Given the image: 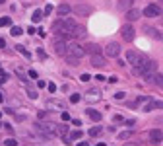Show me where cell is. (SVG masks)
I'll list each match as a JSON object with an SVG mask.
<instances>
[{"label": "cell", "instance_id": "30bf717a", "mask_svg": "<svg viewBox=\"0 0 163 146\" xmlns=\"http://www.w3.org/2000/svg\"><path fill=\"white\" fill-rule=\"evenodd\" d=\"M47 107L49 109H56V111H62V109H66V103L62 100H47Z\"/></svg>", "mask_w": 163, "mask_h": 146}, {"label": "cell", "instance_id": "bcb514c9", "mask_svg": "<svg viewBox=\"0 0 163 146\" xmlns=\"http://www.w3.org/2000/svg\"><path fill=\"white\" fill-rule=\"evenodd\" d=\"M4 2H6V0H0V4H4Z\"/></svg>", "mask_w": 163, "mask_h": 146}, {"label": "cell", "instance_id": "7bdbcfd3", "mask_svg": "<svg viewBox=\"0 0 163 146\" xmlns=\"http://www.w3.org/2000/svg\"><path fill=\"white\" fill-rule=\"evenodd\" d=\"M72 125H76V127H80V125H82V121H80V119H74V121H72Z\"/></svg>", "mask_w": 163, "mask_h": 146}, {"label": "cell", "instance_id": "6da1fadb", "mask_svg": "<svg viewBox=\"0 0 163 146\" xmlns=\"http://www.w3.org/2000/svg\"><path fill=\"white\" fill-rule=\"evenodd\" d=\"M76 25H78V23L74 22L72 18H62V20L54 22L53 31H56V33L60 35L62 39H68V37H70V33H72V29H74Z\"/></svg>", "mask_w": 163, "mask_h": 146}, {"label": "cell", "instance_id": "ba28073f", "mask_svg": "<svg viewBox=\"0 0 163 146\" xmlns=\"http://www.w3.org/2000/svg\"><path fill=\"white\" fill-rule=\"evenodd\" d=\"M72 10L76 12L78 16H91L93 8H91V6H87V4H78V6H74Z\"/></svg>", "mask_w": 163, "mask_h": 146}, {"label": "cell", "instance_id": "b9f144b4", "mask_svg": "<svg viewBox=\"0 0 163 146\" xmlns=\"http://www.w3.org/2000/svg\"><path fill=\"white\" fill-rule=\"evenodd\" d=\"M47 117V111H39V119H45Z\"/></svg>", "mask_w": 163, "mask_h": 146}, {"label": "cell", "instance_id": "f1b7e54d", "mask_svg": "<svg viewBox=\"0 0 163 146\" xmlns=\"http://www.w3.org/2000/svg\"><path fill=\"white\" fill-rule=\"evenodd\" d=\"M27 98H31V100H37V92H35V90H27Z\"/></svg>", "mask_w": 163, "mask_h": 146}, {"label": "cell", "instance_id": "3957f363", "mask_svg": "<svg viewBox=\"0 0 163 146\" xmlns=\"http://www.w3.org/2000/svg\"><path fill=\"white\" fill-rule=\"evenodd\" d=\"M86 55V51H84V47L78 45V43H66V53L64 56L66 58H82V56Z\"/></svg>", "mask_w": 163, "mask_h": 146}, {"label": "cell", "instance_id": "603a6c76", "mask_svg": "<svg viewBox=\"0 0 163 146\" xmlns=\"http://www.w3.org/2000/svg\"><path fill=\"white\" fill-rule=\"evenodd\" d=\"M148 33L155 37V39H161V33H159V29H153V27H148Z\"/></svg>", "mask_w": 163, "mask_h": 146}, {"label": "cell", "instance_id": "d6a6232c", "mask_svg": "<svg viewBox=\"0 0 163 146\" xmlns=\"http://www.w3.org/2000/svg\"><path fill=\"white\" fill-rule=\"evenodd\" d=\"M80 80H82V82H89V80H91V76H89V74H82V76H80Z\"/></svg>", "mask_w": 163, "mask_h": 146}, {"label": "cell", "instance_id": "d6986e66", "mask_svg": "<svg viewBox=\"0 0 163 146\" xmlns=\"http://www.w3.org/2000/svg\"><path fill=\"white\" fill-rule=\"evenodd\" d=\"M87 115H89V119H91V121H95V123L101 121V113L95 111V109H87Z\"/></svg>", "mask_w": 163, "mask_h": 146}, {"label": "cell", "instance_id": "4dcf8cb0", "mask_svg": "<svg viewBox=\"0 0 163 146\" xmlns=\"http://www.w3.org/2000/svg\"><path fill=\"white\" fill-rule=\"evenodd\" d=\"M10 23H12L10 18H2V20H0V25H10Z\"/></svg>", "mask_w": 163, "mask_h": 146}, {"label": "cell", "instance_id": "2e32d148", "mask_svg": "<svg viewBox=\"0 0 163 146\" xmlns=\"http://www.w3.org/2000/svg\"><path fill=\"white\" fill-rule=\"evenodd\" d=\"M84 51H86L87 55H93V53H101L99 45H95V43H89V45H86V47H84Z\"/></svg>", "mask_w": 163, "mask_h": 146}, {"label": "cell", "instance_id": "f6af8a7d", "mask_svg": "<svg viewBox=\"0 0 163 146\" xmlns=\"http://www.w3.org/2000/svg\"><path fill=\"white\" fill-rule=\"evenodd\" d=\"M2 101H4V96H2V92H0V103H2Z\"/></svg>", "mask_w": 163, "mask_h": 146}, {"label": "cell", "instance_id": "484cf974", "mask_svg": "<svg viewBox=\"0 0 163 146\" xmlns=\"http://www.w3.org/2000/svg\"><path fill=\"white\" fill-rule=\"evenodd\" d=\"M80 100H82V96H80V94H72V96H70V103H78Z\"/></svg>", "mask_w": 163, "mask_h": 146}, {"label": "cell", "instance_id": "7a4b0ae2", "mask_svg": "<svg viewBox=\"0 0 163 146\" xmlns=\"http://www.w3.org/2000/svg\"><path fill=\"white\" fill-rule=\"evenodd\" d=\"M33 127H35V131L41 135V138H45V140H51V138L56 135L53 123H35Z\"/></svg>", "mask_w": 163, "mask_h": 146}, {"label": "cell", "instance_id": "60d3db41", "mask_svg": "<svg viewBox=\"0 0 163 146\" xmlns=\"http://www.w3.org/2000/svg\"><path fill=\"white\" fill-rule=\"evenodd\" d=\"M16 121H25V115H16Z\"/></svg>", "mask_w": 163, "mask_h": 146}, {"label": "cell", "instance_id": "9c48e42d", "mask_svg": "<svg viewBox=\"0 0 163 146\" xmlns=\"http://www.w3.org/2000/svg\"><path fill=\"white\" fill-rule=\"evenodd\" d=\"M120 35L124 37V41H134V37H136L134 27H132V25H124V27L120 29Z\"/></svg>", "mask_w": 163, "mask_h": 146}, {"label": "cell", "instance_id": "f546056e", "mask_svg": "<svg viewBox=\"0 0 163 146\" xmlns=\"http://www.w3.org/2000/svg\"><path fill=\"white\" fill-rule=\"evenodd\" d=\"M4 144H6V146H16V144H18V140H14V138H8V140H4Z\"/></svg>", "mask_w": 163, "mask_h": 146}, {"label": "cell", "instance_id": "1f68e13d", "mask_svg": "<svg viewBox=\"0 0 163 146\" xmlns=\"http://www.w3.org/2000/svg\"><path fill=\"white\" fill-rule=\"evenodd\" d=\"M47 88H49V92H51V94H54V92H56V86H54L53 82H49V84H47Z\"/></svg>", "mask_w": 163, "mask_h": 146}, {"label": "cell", "instance_id": "52a82bcc", "mask_svg": "<svg viewBox=\"0 0 163 146\" xmlns=\"http://www.w3.org/2000/svg\"><path fill=\"white\" fill-rule=\"evenodd\" d=\"M126 60L130 62L132 66H136V64L142 60V55L138 53V51H134V49H128V51H126Z\"/></svg>", "mask_w": 163, "mask_h": 146}, {"label": "cell", "instance_id": "8992f818", "mask_svg": "<svg viewBox=\"0 0 163 146\" xmlns=\"http://www.w3.org/2000/svg\"><path fill=\"white\" fill-rule=\"evenodd\" d=\"M53 45H54V53H56V55L64 56V53H66V39H62V37L58 35V37L54 39Z\"/></svg>", "mask_w": 163, "mask_h": 146}, {"label": "cell", "instance_id": "7c38bea8", "mask_svg": "<svg viewBox=\"0 0 163 146\" xmlns=\"http://www.w3.org/2000/svg\"><path fill=\"white\" fill-rule=\"evenodd\" d=\"M86 100L89 101V103H95V101L101 100V92H99V90H89L86 94Z\"/></svg>", "mask_w": 163, "mask_h": 146}, {"label": "cell", "instance_id": "ac0fdd59", "mask_svg": "<svg viewBox=\"0 0 163 146\" xmlns=\"http://www.w3.org/2000/svg\"><path fill=\"white\" fill-rule=\"evenodd\" d=\"M72 37H86V29H84V27H80V25H76V27H74V29H72Z\"/></svg>", "mask_w": 163, "mask_h": 146}, {"label": "cell", "instance_id": "cb8c5ba5", "mask_svg": "<svg viewBox=\"0 0 163 146\" xmlns=\"http://www.w3.org/2000/svg\"><path fill=\"white\" fill-rule=\"evenodd\" d=\"M12 35H14V37H20V35L23 33V29L22 27H18V25H14V27H12V31H10Z\"/></svg>", "mask_w": 163, "mask_h": 146}, {"label": "cell", "instance_id": "5b68a950", "mask_svg": "<svg viewBox=\"0 0 163 146\" xmlns=\"http://www.w3.org/2000/svg\"><path fill=\"white\" fill-rule=\"evenodd\" d=\"M144 16H146V18H159V16H161V8L155 6V4H150V6L144 8Z\"/></svg>", "mask_w": 163, "mask_h": 146}, {"label": "cell", "instance_id": "836d02e7", "mask_svg": "<svg viewBox=\"0 0 163 146\" xmlns=\"http://www.w3.org/2000/svg\"><path fill=\"white\" fill-rule=\"evenodd\" d=\"M124 96H126L124 92H117V94H115V98H117V100H124Z\"/></svg>", "mask_w": 163, "mask_h": 146}, {"label": "cell", "instance_id": "9a60e30c", "mask_svg": "<svg viewBox=\"0 0 163 146\" xmlns=\"http://www.w3.org/2000/svg\"><path fill=\"white\" fill-rule=\"evenodd\" d=\"M54 133L58 136H66L68 135V125H54Z\"/></svg>", "mask_w": 163, "mask_h": 146}, {"label": "cell", "instance_id": "74e56055", "mask_svg": "<svg viewBox=\"0 0 163 146\" xmlns=\"http://www.w3.org/2000/svg\"><path fill=\"white\" fill-rule=\"evenodd\" d=\"M109 82H111V84H117V82H119V76H111Z\"/></svg>", "mask_w": 163, "mask_h": 146}, {"label": "cell", "instance_id": "e0dca14e", "mask_svg": "<svg viewBox=\"0 0 163 146\" xmlns=\"http://www.w3.org/2000/svg\"><path fill=\"white\" fill-rule=\"evenodd\" d=\"M56 12H58V14H60V16H68V14H70V12H72V8H70V6H68V4H60V6H58V8H56Z\"/></svg>", "mask_w": 163, "mask_h": 146}, {"label": "cell", "instance_id": "4fadbf2b", "mask_svg": "<svg viewBox=\"0 0 163 146\" xmlns=\"http://www.w3.org/2000/svg\"><path fill=\"white\" fill-rule=\"evenodd\" d=\"M161 138H163L161 129H153L152 133H150V140H152L153 144H159V142H161Z\"/></svg>", "mask_w": 163, "mask_h": 146}, {"label": "cell", "instance_id": "7dc6e473", "mask_svg": "<svg viewBox=\"0 0 163 146\" xmlns=\"http://www.w3.org/2000/svg\"><path fill=\"white\" fill-rule=\"evenodd\" d=\"M0 117H2V113H0Z\"/></svg>", "mask_w": 163, "mask_h": 146}, {"label": "cell", "instance_id": "ab89813d", "mask_svg": "<svg viewBox=\"0 0 163 146\" xmlns=\"http://www.w3.org/2000/svg\"><path fill=\"white\" fill-rule=\"evenodd\" d=\"M37 86H39V88H45V86H47V82H43V80H39V82H37Z\"/></svg>", "mask_w": 163, "mask_h": 146}, {"label": "cell", "instance_id": "8d00e7d4", "mask_svg": "<svg viewBox=\"0 0 163 146\" xmlns=\"http://www.w3.org/2000/svg\"><path fill=\"white\" fill-rule=\"evenodd\" d=\"M0 76H2V80H6V78H8V74L4 72V68H2V66H0Z\"/></svg>", "mask_w": 163, "mask_h": 146}, {"label": "cell", "instance_id": "d4e9b609", "mask_svg": "<svg viewBox=\"0 0 163 146\" xmlns=\"http://www.w3.org/2000/svg\"><path fill=\"white\" fill-rule=\"evenodd\" d=\"M132 2H134V0H120V4H119V6H120V8H130V6H132Z\"/></svg>", "mask_w": 163, "mask_h": 146}, {"label": "cell", "instance_id": "d590c367", "mask_svg": "<svg viewBox=\"0 0 163 146\" xmlns=\"http://www.w3.org/2000/svg\"><path fill=\"white\" fill-rule=\"evenodd\" d=\"M155 84H157V86H161L163 82H161V74H155Z\"/></svg>", "mask_w": 163, "mask_h": 146}, {"label": "cell", "instance_id": "83f0119b", "mask_svg": "<svg viewBox=\"0 0 163 146\" xmlns=\"http://www.w3.org/2000/svg\"><path fill=\"white\" fill-rule=\"evenodd\" d=\"M130 136H132V133H128V131H126V133H120L119 140H126V138H130Z\"/></svg>", "mask_w": 163, "mask_h": 146}, {"label": "cell", "instance_id": "8fae6325", "mask_svg": "<svg viewBox=\"0 0 163 146\" xmlns=\"http://www.w3.org/2000/svg\"><path fill=\"white\" fill-rule=\"evenodd\" d=\"M105 55L107 56H119L120 55V45L119 43H109L105 47Z\"/></svg>", "mask_w": 163, "mask_h": 146}, {"label": "cell", "instance_id": "ffe728a7", "mask_svg": "<svg viewBox=\"0 0 163 146\" xmlns=\"http://www.w3.org/2000/svg\"><path fill=\"white\" fill-rule=\"evenodd\" d=\"M16 51H20L23 56H27V58H31V53L25 49V45H16Z\"/></svg>", "mask_w": 163, "mask_h": 146}, {"label": "cell", "instance_id": "277c9868", "mask_svg": "<svg viewBox=\"0 0 163 146\" xmlns=\"http://www.w3.org/2000/svg\"><path fill=\"white\" fill-rule=\"evenodd\" d=\"M89 64L95 68H103L107 64V60H105V56L101 55V53H93V55H89Z\"/></svg>", "mask_w": 163, "mask_h": 146}, {"label": "cell", "instance_id": "e575fe53", "mask_svg": "<svg viewBox=\"0 0 163 146\" xmlns=\"http://www.w3.org/2000/svg\"><path fill=\"white\" fill-rule=\"evenodd\" d=\"M51 12H53V6H51V4H47V6H45V10H43V14H51Z\"/></svg>", "mask_w": 163, "mask_h": 146}, {"label": "cell", "instance_id": "ee69618b", "mask_svg": "<svg viewBox=\"0 0 163 146\" xmlns=\"http://www.w3.org/2000/svg\"><path fill=\"white\" fill-rule=\"evenodd\" d=\"M2 47H6V41H4V39L0 37V49H2Z\"/></svg>", "mask_w": 163, "mask_h": 146}, {"label": "cell", "instance_id": "44dd1931", "mask_svg": "<svg viewBox=\"0 0 163 146\" xmlns=\"http://www.w3.org/2000/svg\"><path fill=\"white\" fill-rule=\"evenodd\" d=\"M101 133H103L101 127H91V129H89V136H91V138H93V136H99Z\"/></svg>", "mask_w": 163, "mask_h": 146}, {"label": "cell", "instance_id": "f35d334b", "mask_svg": "<svg viewBox=\"0 0 163 146\" xmlns=\"http://www.w3.org/2000/svg\"><path fill=\"white\" fill-rule=\"evenodd\" d=\"M70 119V115H68V111H62V121H68Z\"/></svg>", "mask_w": 163, "mask_h": 146}, {"label": "cell", "instance_id": "7402d4cb", "mask_svg": "<svg viewBox=\"0 0 163 146\" xmlns=\"http://www.w3.org/2000/svg\"><path fill=\"white\" fill-rule=\"evenodd\" d=\"M41 18H43V12H41V10H35V12H33V16H31V22L37 23V22H41Z\"/></svg>", "mask_w": 163, "mask_h": 146}, {"label": "cell", "instance_id": "4316f807", "mask_svg": "<svg viewBox=\"0 0 163 146\" xmlns=\"http://www.w3.org/2000/svg\"><path fill=\"white\" fill-rule=\"evenodd\" d=\"M37 56H39L41 60H45V58H47V53H45V51H43V49H41V47L37 49Z\"/></svg>", "mask_w": 163, "mask_h": 146}, {"label": "cell", "instance_id": "5bb4252c", "mask_svg": "<svg viewBox=\"0 0 163 146\" xmlns=\"http://www.w3.org/2000/svg\"><path fill=\"white\" fill-rule=\"evenodd\" d=\"M140 18V10H136V8H130V10L126 12V20L128 22H136Z\"/></svg>", "mask_w": 163, "mask_h": 146}]
</instances>
